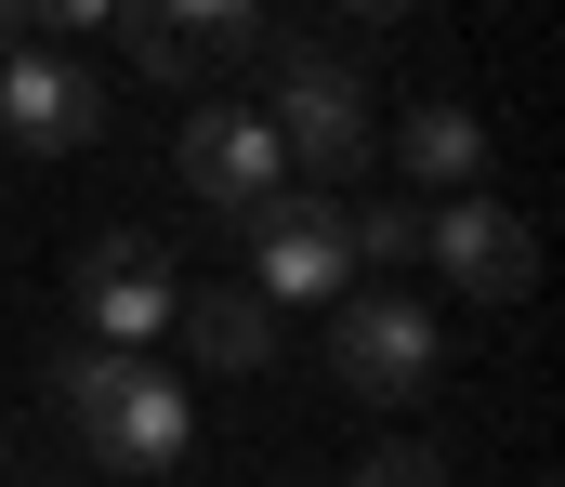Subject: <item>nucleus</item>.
<instances>
[{"label": "nucleus", "mask_w": 565, "mask_h": 487, "mask_svg": "<svg viewBox=\"0 0 565 487\" xmlns=\"http://www.w3.org/2000/svg\"><path fill=\"white\" fill-rule=\"evenodd\" d=\"M355 13H382V27H395V13H422V0H355Z\"/></svg>", "instance_id": "16"}, {"label": "nucleus", "mask_w": 565, "mask_h": 487, "mask_svg": "<svg viewBox=\"0 0 565 487\" xmlns=\"http://www.w3.org/2000/svg\"><path fill=\"white\" fill-rule=\"evenodd\" d=\"M93 133H106V80L53 40H13L0 53V146L13 159H79Z\"/></svg>", "instance_id": "5"}, {"label": "nucleus", "mask_w": 565, "mask_h": 487, "mask_svg": "<svg viewBox=\"0 0 565 487\" xmlns=\"http://www.w3.org/2000/svg\"><path fill=\"white\" fill-rule=\"evenodd\" d=\"M342 224H355V264H382V277L422 264V198H382V211H342Z\"/></svg>", "instance_id": "12"}, {"label": "nucleus", "mask_w": 565, "mask_h": 487, "mask_svg": "<svg viewBox=\"0 0 565 487\" xmlns=\"http://www.w3.org/2000/svg\"><path fill=\"white\" fill-rule=\"evenodd\" d=\"M382 159L408 171V184H447V198H473V184H487V119H473V106H408Z\"/></svg>", "instance_id": "10"}, {"label": "nucleus", "mask_w": 565, "mask_h": 487, "mask_svg": "<svg viewBox=\"0 0 565 487\" xmlns=\"http://www.w3.org/2000/svg\"><path fill=\"white\" fill-rule=\"evenodd\" d=\"M40 487H66V475H40Z\"/></svg>", "instance_id": "17"}, {"label": "nucleus", "mask_w": 565, "mask_h": 487, "mask_svg": "<svg viewBox=\"0 0 565 487\" xmlns=\"http://www.w3.org/2000/svg\"><path fill=\"white\" fill-rule=\"evenodd\" d=\"M171 317H184V277H171V251H158L145 224L93 237V264H79V342H106V356H145Z\"/></svg>", "instance_id": "6"}, {"label": "nucleus", "mask_w": 565, "mask_h": 487, "mask_svg": "<svg viewBox=\"0 0 565 487\" xmlns=\"http://www.w3.org/2000/svg\"><path fill=\"white\" fill-rule=\"evenodd\" d=\"M422 264H447L473 304H526V290H540V237H526L500 198H447V211H422Z\"/></svg>", "instance_id": "9"}, {"label": "nucleus", "mask_w": 565, "mask_h": 487, "mask_svg": "<svg viewBox=\"0 0 565 487\" xmlns=\"http://www.w3.org/2000/svg\"><path fill=\"white\" fill-rule=\"evenodd\" d=\"M171 171H184V198H198V211H224V224H250V211L289 184L264 106H198V119L171 133Z\"/></svg>", "instance_id": "7"}, {"label": "nucleus", "mask_w": 565, "mask_h": 487, "mask_svg": "<svg viewBox=\"0 0 565 487\" xmlns=\"http://www.w3.org/2000/svg\"><path fill=\"white\" fill-rule=\"evenodd\" d=\"M250 304L277 317V304H342V277H355V224H342V198H316V184H277L250 224Z\"/></svg>", "instance_id": "4"}, {"label": "nucleus", "mask_w": 565, "mask_h": 487, "mask_svg": "<svg viewBox=\"0 0 565 487\" xmlns=\"http://www.w3.org/2000/svg\"><path fill=\"white\" fill-rule=\"evenodd\" d=\"M329 369H342V395H369V409H408V395H434V369H447V342H434L422 304H342L329 317Z\"/></svg>", "instance_id": "8"}, {"label": "nucleus", "mask_w": 565, "mask_h": 487, "mask_svg": "<svg viewBox=\"0 0 565 487\" xmlns=\"http://www.w3.org/2000/svg\"><path fill=\"white\" fill-rule=\"evenodd\" d=\"M342 487H447V462H434L422 435H382V448H369V462H355Z\"/></svg>", "instance_id": "13"}, {"label": "nucleus", "mask_w": 565, "mask_h": 487, "mask_svg": "<svg viewBox=\"0 0 565 487\" xmlns=\"http://www.w3.org/2000/svg\"><path fill=\"white\" fill-rule=\"evenodd\" d=\"M264 133H277V159L316 171V198H329L342 171L382 159V119H369L355 66H342L329 40H302V27H277V53H264Z\"/></svg>", "instance_id": "2"}, {"label": "nucleus", "mask_w": 565, "mask_h": 487, "mask_svg": "<svg viewBox=\"0 0 565 487\" xmlns=\"http://www.w3.org/2000/svg\"><path fill=\"white\" fill-rule=\"evenodd\" d=\"M13 40H26V13H13V0H0V53H13Z\"/></svg>", "instance_id": "15"}, {"label": "nucleus", "mask_w": 565, "mask_h": 487, "mask_svg": "<svg viewBox=\"0 0 565 487\" xmlns=\"http://www.w3.org/2000/svg\"><path fill=\"white\" fill-rule=\"evenodd\" d=\"M53 395H66V422H79V448H93L106 475H171V462L198 448V409H184V382H171L158 356L79 342V356H53Z\"/></svg>", "instance_id": "1"}, {"label": "nucleus", "mask_w": 565, "mask_h": 487, "mask_svg": "<svg viewBox=\"0 0 565 487\" xmlns=\"http://www.w3.org/2000/svg\"><path fill=\"white\" fill-rule=\"evenodd\" d=\"M106 27L145 80H224V66L277 53V0H119Z\"/></svg>", "instance_id": "3"}, {"label": "nucleus", "mask_w": 565, "mask_h": 487, "mask_svg": "<svg viewBox=\"0 0 565 487\" xmlns=\"http://www.w3.org/2000/svg\"><path fill=\"white\" fill-rule=\"evenodd\" d=\"M184 342H198V369H224V382H250L264 356H277V317L250 304V290H184Z\"/></svg>", "instance_id": "11"}, {"label": "nucleus", "mask_w": 565, "mask_h": 487, "mask_svg": "<svg viewBox=\"0 0 565 487\" xmlns=\"http://www.w3.org/2000/svg\"><path fill=\"white\" fill-rule=\"evenodd\" d=\"M13 13H26V40H53V53H66V40H93L119 0H13Z\"/></svg>", "instance_id": "14"}]
</instances>
